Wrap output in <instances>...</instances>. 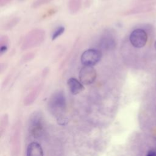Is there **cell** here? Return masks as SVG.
<instances>
[{"mask_svg":"<svg viewBox=\"0 0 156 156\" xmlns=\"http://www.w3.org/2000/svg\"><path fill=\"white\" fill-rule=\"evenodd\" d=\"M44 37V30L39 29H34L29 32L25 37L21 48L23 49H27L37 47L43 41Z\"/></svg>","mask_w":156,"mask_h":156,"instance_id":"obj_1","label":"cell"},{"mask_svg":"<svg viewBox=\"0 0 156 156\" xmlns=\"http://www.w3.org/2000/svg\"><path fill=\"white\" fill-rule=\"evenodd\" d=\"M102 54L99 50L89 49L85 51L81 55L80 60L83 66H93L101 60Z\"/></svg>","mask_w":156,"mask_h":156,"instance_id":"obj_2","label":"cell"},{"mask_svg":"<svg viewBox=\"0 0 156 156\" xmlns=\"http://www.w3.org/2000/svg\"><path fill=\"white\" fill-rule=\"evenodd\" d=\"M129 40L133 46L141 48L146 45L147 41V35L144 30L136 29L131 32Z\"/></svg>","mask_w":156,"mask_h":156,"instance_id":"obj_3","label":"cell"},{"mask_svg":"<svg viewBox=\"0 0 156 156\" xmlns=\"http://www.w3.org/2000/svg\"><path fill=\"white\" fill-rule=\"evenodd\" d=\"M80 81L84 85H90L94 82L97 77L96 69L93 66H83L79 74Z\"/></svg>","mask_w":156,"mask_h":156,"instance_id":"obj_4","label":"cell"},{"mask_svg":"<svg viewBox=\"0 0 156 156\" xmlns=\"http://www.w3.org/2000/svg\"><path fill=\"white\" fill-rule=\"evenodd\" d=\"M66 105V101L64 94L58 91L55 93L51 97L49 101V106L54 110H61L63 109Z\"/></svg>","mask_w":156,"mask_h":156,"instance_id":"obj_5","label":"cell"},{"mask_svg":"<svg viewBox=\"0 0 156 156\" xmlns=\"http://www.w3.org/2000/svg\"><path fill=\"white\" fill-rule=\"evenodd\" d=\"M116 41L113 35L110 34H106L102 36L100 41L99 46L106 50H112L116 47Z\"/></svg>","mask_w":156,"mask_h":156,"instance_id":"obj_6","label":"cell"},{"mask_svg":"<svg viewBox=\"0 0 156 156\" xmlns=\"http://www.w3.org/2000/svg\"><path fill=\"white\" fill-rule=\"evenodd\" d=\"M67 85L69 89V91L74 95L80 93L84 90L83 83L80 81H79L77 79L74 77H71L68 79L67 81Z\"/></svg>","mask_w":156,"mask_h":156,"instance_id":"obj_7","label":"cell"},{"mask_svg":"<svg viewBox=\"0 0 156 156\" xmlns=\"http://www.w3.org/2000/svg\"><path fill=\"white\" fill-rule=\"evenodd\" d=\"M27 156H43V151L41 145L37 142L30 143L27 148Z\"/></svg>","mask_w":156,"mask_h":156,"instance_id":"obj_8","label":"cell"},{"mask_svg":"<svg viewBox=\"0 0 156 156\" xmlns=\"http://www.w3.org/2000/svg\"><path fill=\"white\" fill-rule=\"evenodd\" d=\"M81 0H69L68 2V7L72 13H76L81 7Z\"/></svg>","mask_w":156,"mask_h":156,"instance_id":"obj_9","label":"cell"},{"mask_svg":"<svg viewBox=\"0 0 156 156\" xmlns=\"http://www.w3.org/2000/svg\"><path fill=\"white\" fill-rule=\"evenodd\" d=\"M8 37L6 35L2 36L0 40V55L4 54L8 49Z\"/></svg>","mask_w":156,"mask_h":156,"instance_id":"obj_10","label":"cell"},{"mask_svg":"<svg viewBox=\"0 0 156 156\" xmlns=\"http://www.w3.org/2000/svg\"><path fill=\"white\" fill-rule=\"evenodd\" d=\"M65 32V27L63 26H59L53 32L52 35V40H55L62 34H63Z\"/></svg>","mask_w":156,"mask_h":156,"instance_id":"obj_11","label":"cell"},{"mask_svg":"<svg viewBox=\"0 0 156 156\" xmlns=\"http://www.w3.org/2000/svg\"><path fill=\"white\" fill-rule=\"evenodd\" d=\"M19 19L18 18H14L13 20H12L10 21H9L5 26L4 29H10L12 27H13L14 26H15L19 21Z\"/></svg>","mask_w":156,"mask_h":156,"instance_id":"obj_12","label":"cell"},{"mask_svg":"<svg viewBox=\"0 0 156 156\" xmlns=\"http://www.w3.org/2000/svg\"><path fill=\"white\" fill-rule=\"evenodd\" d=\"M146 156H156V151L154 150H150L147 152Z\"/></svg>","mask_w":156,"mask_h":156,"instance_id":"obj_13","label":"cell"},{"mask_svg":"<svg viewBox=\"0 0 156 156\" xmlns=\"http://www.w3.org/2000/svg\"><path fill=\"white\" fill-rule=\"evenodd\" d=\"M10 1L11 0H0V5L3 6L9 3V2H10Z\"/></svg>","mask_w":156,"mask_h":156,"instance_id":"obj_14","label":"cell"},{"mask_svg":"<svg viewBox=\"0 0 156 156\" xmlns=\"http://www.w3.org/2000/svg\"><path fill=\"white\" fill-rule=\"evenodd\" d=\"M154 46H155V49H156V41H155V44H154Z\"/></svg>","mask_w":156,"mask_h":156,"instance_id":"obj_15","label":"cell"}]
</instances>
